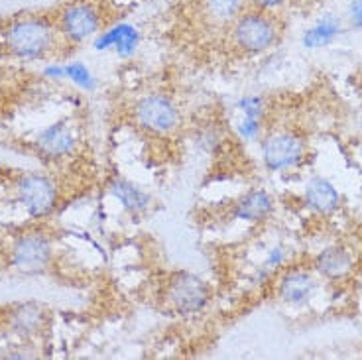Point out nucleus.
<instances>
[{"label": "nucleus", "instance_id": "obj_1", "mask_svg": "<svg viewBox=\"0 0 362 360\" xmlns=\"http://www.w3.org/2000/svg\"><path fill=\"white\" fill-rule=\"evenodd\" d=\"M226 40L230 50L238 55H264L281 42V22L276 12L246 6L238 18L226 28Z\"/></svg>", "mask_w": 362, "mask_h": 360}, {"label": "nucleus", "instance_id": "obj_2", "mask_svg": "<svg viewBox=\"0 0 362 360\" xmlns=\"http://www.w3.org/2000/svg\"><path fill=\"white\" fill-rule=\"evenodd\" d=\"M59 40L55 22L45 14H28L12 20L2 32V42L10 55L20 59H44Z\"/></svg>", "mask_w": 362, "mask_h": 360}, {"label": "nucleus", "instance_id": "obj_3", "mask_svg": "<svg viewBox=\"0 0 362 360\" xmlns=\"http://www.w3.org/2000/svg\"><path fill=\"white\" fill-rule=\"evenodd\" d=\"M54 22L59 37L73 45L95 40L107 28L105 8L99 0H69L59 8Z\"/></svg>", "mask_w": 362, "mask_h": 360}, {"label": "nucleus", "instance_id": "obj_4", "mask_svg": "<svg viewBox=\"0 0 362 360\" xmlns=\"http://www.w3.org/2000/svg\"><path fill=\"white\" fill-rule=\"evenodd\" d=\"M162 301L175 315H195L205 311L213 301V288L193 272H173L165 278Z\"/></svg>", "mask_w": 362, "mask_h": 360}, {"label": "nucleus", "instance_id": "obj_5", "mask_svg": "<svg viewBox=\"0 0 362 360\" xmlns=\"http://www.w3.org/2000/svg\"><path fill=\"white\" fill-rule=\"evenodd\" d=\"M132 117L144 132L170 136L181 127V110L177 103L165 93H148L136 100Z\"/></svg>", "mask_w": 362, "mask_h": 360}, {"label": "nucleus", "instance_id": "obj_6", "mask_svg": "<svg viewBox=\"0 0 362 360\" xmlns=\"http://www.w3.org/2000/svg\"><path fill=\"white\" fill-rule=\"evenodd\" d=\"M14 197L32 219H44L57 207L59 187L52 175L28 171L14 181Z\"/></svg>", "mask_w": 362, "mask_h": 360}, {"label": "nucleus", "instance_id": "obj_7", "mask_svg": "<svg viewBox=\"0 0 362 360\" xmlns=\"http://www.w3.org/2000/svg\"><path fill=\"white\" fill-rule=\"evenodd\" d=\"M262 163L270 171H290L299 168L308 156V142L291 130H274L260 142Z\"/></svg>", "mask_w": 362, "mask_h": 360}, {"label": "nucleus", "instance_id": "obj_8", "mask_svg": "<svg viewBox=\"0 0 362 360\" xmlns=\"http://www.w3.org/2000/svg\"><path fill=\"white\" fill-rule=\"evenodd\" d=\"M54 262V240L44 231L22 233L12 243L10 264L22 274H40Z\"/></svg>", "mask_w": 362, "mask_h": 360}, {"label": "nucleus", "instance_id": "obj_9", "mask_svg": "<svg viewBox=\"0 0 362 360\" xmlns=\"http://www.w3.org/2000/svg\"><path fill=\"white\" fill-rule=\"evenodd\" d=\"M319 289V276L313 268L291 266L284 270L276 284V294L281 303L290 307H305Z\"/></svg>", "mask_w": 362, "mask_h": 360}, {"label": "nucleus", "instance_id": "obj_10", "mask_svg": "<svg viewBox=\"0 0 362 360\" xmlns=\"http://www.w3.org/2000/svg\"><path fill=\"white\" fill-rule=\"evenodd\" d=\"M193 8L209 32H226L246 8V0H193Z\"/></svg>", "mask_w": 362, "mask_h": 360}, {"label": "nucleus", "instance_id": "obj_11", "mask_svg": "<svg viewBox=\"0 0 362 360\" xmlns=\"http://www.w3.org/2000/svg\"><path fill=\"white\" fill-rule=\"evenodd\" d=\"M37 146H40V152L54 160L71 156L77 150V132L73 128L71 120L64 118L59 122H54L52 127L44 128L37 134Z\"/></svg>", "mask_w": 362, "mask_h": 360}, {"label": "nucleus", "instance_id": "obj_12", "mask_svg": "<svg viewBox=\"0 0 362 360\" xmlns=\"http://www.w3.org/2000/svg\"><path fill=\"white\" fill-rule=\"evenodd\" d=\"M274 211H276V201L272 197V193L256 187L236 199L228 209V215L230 219L245 221V223H264L274 215Z\"/></svg>", "mask_w": 362, "mask_h": 360}, {"label": "nucleus", "instance_id": "obj_13", "mask_svg": "<svg viewBox=\"0 0 362 360\" xmlns=\"http://www.w3.org/2000/svg\"><path fill=\"white\" fill-rule=\"evenodd\" d=\"M313 270L317 272L319 278L329 279V281H341L353 274L354 256L349 248H344L341 244L327 246L315 256Z\"/></svg>", "mask_w": 362, "mask_h": 360}, {"label": "nucleus", "instance_id": "obj_14", "mask_svg": "<svg viewBox=\"0 0 362 360\" xmlns=\"http://www.w3.org/2000/svg\"><path fill=\"white\" fill-rule=\"evenodd\" d=\"M140 42H142V36L134 24L115 22L112 26L105 28L99 36L93 40V45L95 50H115L120 57H130L134 55Z\"/></svg>", "mask_w": 362, "mask_h": 360}, {"label": "nucleus", "instance_id": "obj_15", "mask_svg": "<svg viewBox=\"0 0 362 360\" xmlns=\"http://www.w3.org/2000/svg\"><path fill=\"white\" fill-rule=\"evenodd\" d=\"M303 203L309 211L319 215H333L341 207V193L323 175H315L308 181L303 191Z\"/></svg>", "mask_w": 362, "mask_h": 360}, {"label": "nucleus", "instance_id": "obj_16", "mask_svg": "<svg viewBox=\"0 0 362 360\" xmlns=\"http://www.w3.org/2000/svg\"><path fill=\"white\" fill-rule=\"evenodd\" d=\"M344 32L343 20L335 14H325L317 18L311 26L303 32L301 44L308 50H323L327 45L335 44Z\"/></svg>", "mask_w": 362, "mask_h": 360}, {"label": "nucleus", "instance_id": "obj_17", "mask_svg": "<svg viewBox=\"0 0 362 360\" xmlns=\"http://www.w3.org/2000/svg\"><path fill=\"white\" fill-rule=\"evenodd\" d=\"M110 195L117 199L122 207L127 209L130 215H140L146 213L150 207V195L142 191L134 181L124 180V178H117L110 181Z\"/></svg>", "mask_w": 362, "mask_h": 360}, {"label": "nucleus", "instance_id": "obj_18", "mask_svg": "<svg viewBox=\"0 0 362 360\" xmlns=\"http://www.w3.org/2000/svg\"><path fill=\"white\" fill-rule=\"evenodd\" d=\"M10 329L20 337H32L44 325L42 309L37 306H20L8 317Z\"/></svg>", "mask_w": 362, "mask_h": 360}, {"label": "nucleus", "instance_id": "obj_19", "mask_svg": "<svg viewBox=\"0 0 362 360\" xmlns=\"http://www.w3.org/2000/svg\"><path fill=\"white\" fill-rule=\"evenodd\" d=\"M64 75L67 79H71L77 87H83V89H93L95 87V79L90 75L89 67L83 64H71L64 67Z\"/></svg>", "mask_w": 362, "mask_h": 360}, {"label": "nucleus", "instance_id": "obj_20", "mask_svg": "<svg viewBox=\"0 0 362 360\" xmlns=\"http://www.w3.org/2000/svg\"><path fill=\"white\" fill-rule=\"evenodd\" d=\"M236 132L243 138H246V140H254V138H258V136L262 134V120L243 115L240 122L236 124Z\"/></svg>", "mask_w": 362, "mask_h": 360}, {"label": "nucleus", "instance_id": "obj_21", "mask_svg": "<svg viewBox=\"0 0 362 360\" xmlns=\"http://www.w3.org/2000/svg\"><path fill=\"white\" fill-rule=\"evenodd\" d=\"M238 107L246 117L260 118V120H264V117H266V103L260 97H246L238 103Z\"/></svg>", "mask_w": 362, "mask_h": 360}, {"label": "nucleus", "instance_id": "obj_22", "mask_svg": "<svg viewBox=\"0 0 362 360\" xmlns=\"http://www.w3.org/2000/svg\"><path fill=\"white\" fill-rule=\"evenodd\" d=\"M293 0H246V6L264 12H278V10L290 6Z\"/></svg>", "mask_w": 362, "mask_h": 360}, {"label": "nucleus", "instance_id": "obj_23", "mask_svg": "<svg viewBox=\"0 0 362 360\" xmlns=\"http://www.w3.org/2000/svg\"><path fill=\"white\" fill-rule=\"evenodd\" d=\"M349 22L353 28L362 30V0H353L349 4Z\"/></svg>", "mask_w": 362, "mask_h": 360}, {"label": "nucleus", "instance_id": "obj_24", "mask_svg": "<svg viewBox=\"0 0 362 360\" xmlns=\"http://www.w3.org/2000/svg\"><path fill=\"white\" fill-rule=\"evenodd\" d=\"M361 132H362V120H361Z\"/></svg>", "mask_w": 362, "mask_h": 360}, {"label": "nucleus", "instance_id": "obj_25", "mask_svg": "<svg viewBox=\"0 0 362 360\" xmlns=\"http://www.w3.org/2000/svg\"><path fill=\"white\" fill-rule=\"evenodd\" d=\"M361 158H362V148H361Z\"/></svg>", "mask_w": 362, "mask_h": 360}, {"label": "nucleus", "instance_id": "obj_26", "mask_svg": "<svg viewBox=\"0 0 362 360\" xmlns=\"http://www.w3.org/2000/svg\"><path fill=\"white\" fill-rule=\"evenodd\" d=\"M134 2H140V0H134Z\"/></svg>", "mask_w": 362, "mask_h": 360}]
</instances>
